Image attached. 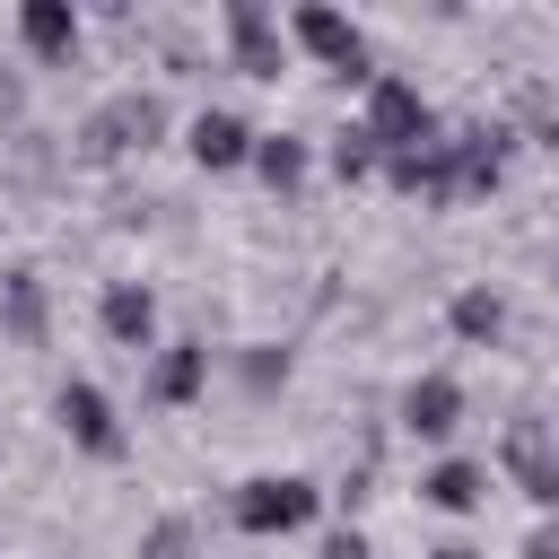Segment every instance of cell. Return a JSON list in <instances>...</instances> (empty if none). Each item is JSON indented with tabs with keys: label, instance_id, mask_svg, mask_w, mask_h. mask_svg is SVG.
Segmentation results:
<instances>
[{
	"label": "cell",
	"instance_id": "cb8c5ba5",
	"mask_svg": "<svg viewBox=\"0 0 559 559\" xmlns=\"http://www.w3.org/2000/svg\"><path fill=\"white\" fill-rule=\"evenodd\" d=\"M550 437H559V419H550Z\"/></svg>",
	"mask_w": 559,
	"mask_h": 559
},
{
	"label": "cell",
	"instance_id": "e0dca14e",
	"mask_svg": "<svg viewBox=\"0 0 559 559\" xmlns=\"http://www.w3.org/2000/svg\"><path fill=\"white\" fill-rule=\"evenodd\" d=\"M376 166H384V157H376V140H367V131H358V122H349V131H341V140H332V175H341V183H367V175H376Z\"/></svg>",
	"mask_w": 559,
	"mask_h": 559
},
{
	"label": "cell",
	"instance_id": "277c9868",
	"mask_svg": "<svg viewBox=\"0 0 559 559\" xmlns=\"http://www.w3.org/2000/svg\"><path fill=\"white\" fill-rule=\"evenodd\" d=\"M297 52H314L323 70H341L349 87H367L376 79V61H367V26L358 17H341V9H323V0H306V9H288V26H280Z\"/></svg>",
	"mask_w": 559,
	"mask_h": 559
},
{
	"label": "cell",
	"instance_id": "8992f818",
	"mask_svg": "<svg viewBox=\"0 0 559 559\" xmlns=\"http://www.w3.org/2000/svg\"><path fill=\"white\" fill-rule=\"evenodd\" d=\"M218 35H227V61H236L245 79H280V70H288V35H280V17H271L262 0H227V9H218Z\"/></svg>",
	"mask_w": 559,
	"mask_h": 559
},
{
	"label": "cell",
	"instance_id": "9c48e42d",
	"mask_svg": "<svg viewBox=\"0 0 559 559\" xmlns=\"http://www.w3.org/2000/svg\"><path fill=\"white\" fill-rule=\"evenodd\" d=\"M253 122L236 114V105H201L192 122H183V148H192V166L201 175H236V166H253Z\"/></svg>",
	"mask_w": 559,
	"mask_h": 559
},
{
	"label": "cell",
	"instance_id": "8fae6325",
	"mask_svg": "<svg viewBox=\"0 0 559 559\" xmlns=\"http://www.w3.org/2000/svg\"><path fill=\"white\" fill-rule=\"evenodd\" d=\"M201 393H210V341H157L148 349V402L192 411Z\"/></svg>",
	"mask_w": 559,
	"mask_h": 559
},
{
	"label": "cell",
	"instance_id": "ffe728a7",
	"mask_svg": "<svg viewBox=\"0 0 559 559\" xmlns=\"http://www.w3.org/2000/svg\"><path fill=\"white\" fill-rule=\"evenodd\" d=\"M524 559H559V524H533V542H524Z\"/></svg>",
	"mask_w": 559,
	"mask_h": 559
},
{
	"label": "cell",
	"instance_id": "2e32d148",
	"mask_svg": "<svg viewBox=\"0 0 559 559\" xmlns=\"http://www.w3.org/2000/svg\"><path fill=\"white\" fill-rule=\"evenodd\" d=\"M445 323H454V341H498V332H507V297H498L489 280H463L454 306H445Z\"/></svg>",
	"mask_w": 559,
	"mask_h": 559
},
{
	"label": "cell",
	"instance_id": "603a6c76",
	"mask_svg": "<svg viewBox=\"0 0 559 559\" xmlns=\"http://www.w3.org/2000/svg\"><path fill=\"white\" fill-rule=\"evenodd\" d=\"M550 288H559V253H550Z\"/></svg>",
	"mask_w": 559,
	"mask_h": 559
},
{
	"label": "cell",
	"instance_id": "7a4b0ae2",
	"mask_svg": "<svg viewBox=\"0 0 559 559\" xmlns=\"http://www.w3.org/2000/svg\"><path fill=\"white\" fill-rule=\"evenodd\" d=\"M358 131L376 140V157H402V148L437 140V105L419 96V79L376 70V79H367V96H358Z\"/></svg>",
	"mask_w": 559,
	"mask_h": 559
},
{
	"label": "cell",
	"instance_id": "5bb4252c",
	"mask_svg": "<svg viewBox=\"0 0 559 559\" xmlns=\"http://www.w3.org/2000/svg\"><path fill=\"white\" fill-rule=\"evenodd\" d=\"M44 323H52V306H44V280L17 262V271H0V332L17 341V349H35L44 341Z\"/></svg>",
	"mask_w": 559,
	"mask_h": 559
},
{
	"label": "cell",
	"instance_id": "5b68a950",
	"mask_svg": "<svg viewBox=\"0 0 559 559\" xmlns=\"http://www.w3.org/2000/svg\"><path fill=\"white\" fill-rule=\"evenodd\" d=\"M498 463H507V480L524 489V507L550 524V515H559V437H550V419H515V428L498 437Z\"/></svg>",
	"mask_w": 559,
	"mask_h": 559
},
{
	"label": "cell",
	"instance_id": "9a60e30c",
	"mask_svg": "<svg viewBox=\"0 0 559 559\" xmlns=\"http://www.w3.org/2000/svg\"><path fill=\"white\" fill-rule=\"evenodd\" d=\"M253 175H262L271 192H297V183L314 175V148H306L297 131H262V140H253Z\"/></svg>",
	"mask_w": 559,
	"mask_h": 559
},
{
	"label": "cell",
	"instance_id": "7c38bea8",
	"mask_svg": "<svg viewBox=\"0 0 559 559\" xmlns=\"http://www.w3.org/2000/svg\"><path fill=\"white\" fill-rule=\"evenodd\" d=\"M79 35H87V17H79L70 0H17V44H26V61L61 70V61L79 52Z\"/></svg>",
	"mask_w": 559,
	"mask_h": 559
},
{
	"label": "cell",
	"instance_id": "52a82bcc",
	"mask_svg": "<svg viewBox=\"0 0 559 559\" xmlns=\"http://www.w3.org/2000/svg\"><path fill=\"white\" fill-rule=\"evenodd\" d=\"M157 140H166V96H114L79 131L87 157H122V148H157Z\"/></svg>",
	"mask_w": 559,
	"mask_h": 559
},
{
	"label": "cell",
	"instance_id": "44dd1931",
	"mask_svg": "<svg viewBox=\"0 0 559 559\" xmlns=\"http://www.w3.org/2000/svg\"><path fill=\"white\" fill-rule=\"evenodd\" d=\"M323 559H376V550H367L358 533H332V542H323Z\"/></svg>",
	"mask_w": 559,
	"mask_h": 559
},
{
	"label": "cell",
	"instance_id": "ac0fdd59",
	"mask_svg": "<svg viewBox=\"0 0 559 559\" xmlns=\"http://www.w3.org/2000/svg\"><path fill=\"white\" fill-rule=\"evenodd\" d=\"M140 559H201V533H192L183 515H166V524L140 533Z\"/></svg>",
	"mask_w": 559,
	"mask_h": 559
},
{
	"label": "cell",
	"instance_id": "6da1fadb",
	"mask_svg": "<svg viewBox=\"0 0 559 559\" xmlns=\"http://www.w3.org/2000/svg\"><path fill=\"white\" fill-rule=\"evenodd\" d=\"M227 515H236V533L280 542V533H306V524L323 515V489H314L306 472H253V480H236Z\"/></svg>",
	"mask_w": 559,
	"mask_h": 559
},
{
	"label": "cell",
	"instance_id": "3957f363",
	"mask_svg": "<svg viewBox=\"0 0 559 559\" xmlns=\"http://www.w3.org/2000/svg\"><path fill=\"white\" fill-rule=\"evenodd\" d=\"M52 419H61L70 454H87V463H122V454H131V428H122L114 393H105V384H87V376H70V384L52 393Z\"/></svg>",
	"mask_w": 559,
	"mask_h": 559
},
{
	"label": "cell",
	"instance_id": "4fadbf2b",
	"mask_svg": "<svg viewBox=\"0 0 559 559\" xmlns=\"http://www.w3.org/2000/svg\"><path fill=\"white\" fill-rule=\"evenodd\" d=\"M419 507H437V515H480V507H489V463H472V454L428 463V472H419Z\"/></svg>",
	"mask_w": 559,
	"mask_h": 559
},
{
	"label": "cell",
	"instance_id": "30bf717a",
	"mask_svg": "<svg viewBox=\"0 0 559 559\" xmlns=\"http://www.w3.org/2000/svg\"><path fill=\"white\" fill-rule=\"evenodd\" d=\"M96 323H105V341L114 349H157V288L148 280H105V297H96Z\"/></svg>",
	"mask_w": 559,
	"mask_h": 559
},
{
	"label": "cell",
	"instance_id": "7402d4cb",
	"mask_svg": "<svg viewBox=\"0 0 559 559\" xmlns=\"http://www.w3.org/2000/svg\"><path fill=\"white\" fill-rule=\"evenodd\" d=\"M428 559H480V550H472V542H437Z\"/></svg>",
	"mask_w": 559,
	"mask_h": 559
},
{
	"label": "cell",
	"instance_id": "ba28073f",
	"mask_svg": "<svg viewBox=\"0 0 559 559\" xmlns=\"http://www.w3.org/2000/svg\"><path fill=\"white\" fill-rule=\"evenodd\" d=\"M393 419H402V437H419V445H445V437L463 428V384H454L445 367H428V376H411V384L393 393Z\"/></svg>",
	"mask_w": 559,
	"mask_h": 559
},
{
	"label": "cell",
	"instance_id": "d6986e66",
	"mask_svg": "<svg viewBox=\"0 0 559 559\" xmlns=\"http://www.w3.org/2000/svg\"><path fill=\"white\" fill-rule=\"evenodd\" d=\"M236 376H245V393H271V384H288V349H271V341H253V349L236 358Z\"/></svg>",
	"mask_w": 559,
	"mask_h": 559
}]
</instances>
